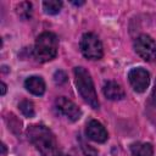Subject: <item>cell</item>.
I'll return each instance as SVG.
<instances>
[{"mask_svg":"<svg viewBox=\"0 0 156 156\" xmlns=\"http://www.w3.org/2000/svg\"><path fill=\"white\" fill-rule=\"evenodd\" d=\"M72 4H73V5H76V6H80V5H83V4H84V1H72Z\"/></svg>","mask_w":156,"mask_h":156,"instance_id":"19","label":"cell"},{"mask_svg":"<svg viewBox=\"0 0 156 156\" xmlns=\"http://www.w3.org/2000/svg\"><path fill=\"white\" fill-rule=\"evenodd\" d=\"M102 91H104V95H105L108 100H113V101L122 100V99L126 96L124 89H123L117 82H113V80L106 82V83L104 84Z\"/></svg>","mask_w":156,"mask_h":156,"instance_id":"9","label":"cell"},{"mask_svg":"<svg viewBox=\"0 0 156 156\" xmlns=\"http://www.w3.org/2000/svg\"><path fill=\"white\" fill-rule=\"evenodd\" d=\"M133 156H152L154 147L150 143H134L130 145Z\"/></svg>","mask_w":156,"mask_h":156,"instance_id":"11","label":"cell"},{"mask_svg":"<svg viewBox=\"0 0 156 156\" xmlns=\"http://www.w3.org/2000/svg\"><path fill=\"white\" fill-rule=\"evenodd\" d=\"M79 48L83 56L89 60H100L104 56L102 43L94 33H84L80 38Z\"/></svg>","mask_w":156,"mask_h":156,"instance_id":"4","label":"cell"},{"mask_svg":"<svg viewBox=\"0 0 156 156\" xmlns=\"http://www.w3.org/2000/svg\"><path fill=\"white\" fill-rule=\"evenodd\" d=\"M134 50L145 61L156 60V41L146 34H141L135 39Z\"/></svg>","mask_w":156,"mask_h":156,"instance_id":"5","label":"cell"},{"mask_svg":"<svg viewBox=\"0 0 156 156\" xmlns=\"http://www.w3.org/2000/svg\"><path fill=\"white\" fill-rule=\"evenodd\" d=\"M0 85H1V95H5V93H6V88H7V87H6V84H5L4 82H1Z\"/></svg>","mask_w":156,"mask_h":156,"instance_id":"18","label":"cell"},{"mask_svg":"<svg viewBox=\"0 0 156 156\" xmlns=\"http://www.w3.org/2000/svg\"><path fill=\"white\" fill-rule=\"evenodd\" d=\"M151 98H152V101H154V104L156 105V85H155V88L152 89V94H151Z\"/></svg>","mask_w":156,"mask_h":156,"instance_id":"17","label":"cell"},{"mask_svg":"<svg viewBox=\"0 0 156 156\" xmlns=\"http://www.w3.org/2000/svg\"><path fill=\"white\" fill-rule=\"evenodd\" d=\"M82 151H83L84 156H98L96 149H94L93 146H90L85 143H82Z\"/></svg>","mask_w":156,"mask_h":156,"instance_id":"16","label":"cell"},{"mask_svg":"<svg viewBox=\"0 0 156 156\" xmlns=\"http://www.w3.org/2000/svg\"><path fill=\"white\" fill-rule=\"evenodd\" d=\"M54 80H55L56 84L61 85V84H63V83L67 82V74H66L63 71L58 69V71H56L55 74H54Z\"/></svg>","mask_w":156,"mask_h":156,"instance_id":"15","label":"cell"},{"mask_svg":"<svg viewBox=\"0 0 156 156\" xmlns=\"http://www.w3.org/2000/svg\"><path fill=\"white\" fill-rule=\"evenodd\" d=\"M18 108H20V111L22 112V115L26 116V117H28V118L33 117L34 113H35L34 104H33L32 101H29V100H22V101L18 104Z\"/></svg>","mask_w":156,"mask_h":156,"instance_id":"14","label":"cell"},{"mask_svg":"<svg viewBox=\"0 0 156 156\" xmlns=\"http://www.w3.org/2000/svg\"><path fill=\"white\" fill-rule=\"evenodd\" d=\"M55 105H56V108L63 115L66 116L68 119L71 121H78L82 116V111L80 108L71 100H68L67 98L65 96H60L56 99L55 101Z\"/></svg>","mask_w":156,"mask_h":156,"instance_id":"7","label":"cell"},{"mask_svg":"<svg viewBox=\"0 0 156 156\" xmlns=\"http://www.w3.org/2000/svg\"><path fill=\"white\" fill-rule=\"evenodd\" d=\"M1 147H2V155H5L6 154V146H5V144H2Z\"/></svg>","mask_w":156,"mask_h":156,"instance_id":"20","label":"cell"},{"mask_svg":"<svg viewBox=\"0 0 156 156\" xmlns=\"http://www.w3.org/2000/svg\"><path fill=\"white\" fill-rule=\"evenodd\" d=\"M73 72H74V80H76L77 90L83 98V100L94 110L99 108L100 104H99V99H98L90 73L84 67H76Z\"/></svg>","mask_w":156,"mask_h":156,"instance_id":"2","label":"cell"},{"mask_svg":"<svg viewBox=\"0 0 156 156\" xmlns=\"http://www.w3.org/2000/svg\"><path fill=\"white\" fill-rule=\"evenodd\" d=\"M128 79L136 93H144L150 84V74L143 67L132 68L128 73Z\"/></svg>","mask_w":156,"mask_h":156,"instance_id":"6","label":"cell"},{"mask_svg":"<svg viewBox=\"0 0 156 156\" xmlns=\"http://www.w3.org/2000/svg\"><path fill=\"white\" fill-rule=\"evenodd\" d=\"M24 88L33 95H37V96H40L45 93V89H46V85H45V82L41 77L39 76H32V77H28L26 80H24Z\"/></svg>","mask_w":156,"mask_h":156,"instance_id":"10","label":"cell"},{"mask_svg":"<svg viewBox=\"0 0 156 156\" xmlns=\"http://www.w3.org/2000/svg\"><path fill=\"white\" fill-rule=\"evenodd\" d=\"M57 49H58L57 37L51 32H44L35 40L33 55L39 62H49L56 57Z\"/></svg>","mask_w":156,"mask_h":156,"instance_id":"3","label":"cell"},{"mask_svg":"<svg viewBox=\"0 0 156 156\" xmlns=\"http://www.w3.org/2000/svg\"><path fill=\"white\" fill-rule=\"evenodd\" d=\"M32 12H33V6L29 1H22L16 6V13L23 21L29 20L32 17Z\"/></svg>","mask_w":156,"mask_h":156,"instance_id":"12","label":"cell"},{"mask_svg":"<svg viewBox=\"0 0 156 156\" xmlns=\"http://www.w3.org/2000/svg\"><path fill=\"white\" fill-rule=\"evenodd\" d=\"M85 134L90 140H93L95 143H105L107 140V138H108L107 130L96 119H91V121L88 122L87 129H85Z\"/></svg>","mask_w":156,"mask_h":156,"instance_id":"8","label":"cell"},{"mask_svg":"<svg viewBox=\"0 0 156 156\" xmlns=\"http://www.w3.org/2000/svg\"><path fill=\"white\" fill-rule=\"evenodd\" d=\"M62 5L63 4L60 0H49L43 2V9H44V12L48 15H56L62 9Z\"/></svg>","mask_w":156,"mask_h":156,"instance_id":"13","label":"cell"},{"mask_svg":"<svg viewBox=\"0 0 156 156\" xmlns=\"http://www.w3.org/2000/svg\"><path fill=\"white\" fill-rule=\"evenodd\" d=\"M27 135L41 156H66L58 147L55 135L48 127L32 124L27 129Z\"/></svg>","mask_w":156,"mask_h":156,"instance_id":"1","label":"cell"}]
</instances>
